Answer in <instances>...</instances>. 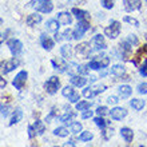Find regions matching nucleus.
<instances>
[{"label": "nucleus", "mask_w": 147, "mask_h": 147, "mask_svg": "<svg viewBox=\"0 0 147 147\" xmlns=\"http://www.w3.org/2000/svg\"><path fill=\"white\" fill-rule=\"evenodd\" d=\"M31 7H34L36 11L43 12V13H50L54 9V4L51 0H36L31 3Z\"/></svg>", "instance_id": "1"}, {"label": "nucleus", "mask_w": 147, "mask_h": 147, "mask_svg": "<svg viewBox=\"0 0 147 147\" xmlns=\"http://www.w3.org/2000/svg\"><path fill=\"white\" fill-rule=\"evenodd\" d=\"M110 64V59L107 56H96L94 58L91 62L88 63V66L91 70H100V68H106Z\"/></svg>", "instance_id": "2"}, {"label": "nucleus", "mask_w": 147, "mask_h": 147, "mask_svg": "<svg viewBox=\"0 0 147 147\" xmlns=\"http://www.w3.org/2000/svg\"><path fill=\"white\" fill-rule=\"evenodd\" d=\"M119 32H120V23L116 22V20H112L109 27L105 28V35L109 36L110 39H116L119 36Z\"/></svg>", "instance_id": "3"}, {"label": "nucleus", "mask_w": 147, "mask_h": 147, "mask_svg": "<svg viewBox=\"0 0 147 147\" xmlns=\"http://www.w3.org/2000/svg\"><path fill=\"white\" fill-rule=\"evenodd\" d=\"M59 87H60V82L56 76H51L48 80L44 83V88L50 95H54V94L58 92Z\"/></svg>", "instance_id": "4"}, {"label": "nucleus", "mask_w": 147, "mask_h": 147, "mask_svg": "<svg viewBox=\"0 0 147 147\" xmlns=\"http://www.w3.org/2000/svg\"><path fill=\"white\" fill-rule=\"evenodd\" d=\"M90 30V23L88 20H79L76 28L74 30V39H80L83 38L86 32Z\"/></svg>", "instance_id": "5"}, {"label": "nucleus", "mask_w": 147, "mask_h": 147, "mask_svg": "<svg viewBox=\"0 0 147 147\" xmlns=\"http://www.w3.org/2000/svg\"><path fill=\"white\" fill-rule=\"evenodd\" d=\"M103 91H106V86L105 84H96V86H91V87H87L83 91V95L86 98H94L102 94Z\"/></svg>", "instance_id": "6"}, {"label": "nucleus", "mask_w": 147, "mask_h": 147, "mask_svg": "<svg viewBox=\"0 0 147 147\" xmlns=\"http://www.w3.org/2000/svg\"><path fill=\"white\" fill-rule=\"evenodd\" d=\"M7 47L9 48V51L12 52L13 56H18V55L23 51V44H22V42L18 40V39H9L7 42Z\"/></svg>", "instance_id": "7"}, {"label": "nucleus", "mask_w": 147, "mask_h": 147, "mask_svg": "<svg viewBox=\"0 0 147 147\" xmlns=\"http://www.w3.org/2000/svg\"><path fill=\"white\" fill-rule=\"evenodd\" d=\"M62 94H63V96L68 98V100H70L71 103H78V102H79V94H78L72 87H68V86L64 87Z\"/></svg>", "instance_id": "8"}, {"label": "nucleus", "mask_w": 147, "mask_h": 147, "mask_svg": "<svg viewBox=\"0 0 147 147\" xmlns=\"http://www.w3.org/2000/svg\"><path fill=\"white\" fill-rule=\"evenodd\" d=\"M27 76H28L27 71H20V72L16 75L15 79H13V82H12L16 90H22V88H23L24 83H26V80H27Z\"/></svg>", "instance_id": "9"}, {"label": "nucleus", "mask_w": 147, "mask_h": 147, "mask_svg": "<svg viewBox=\"0 0 147 147\" xmlns=\"http://www.w3.org/2000/svg\"><path fill=\"white\" fill-rule=\"evenodd\" d=\"M18 66H19V60H18L16 58L11 59V60H7V62H3L1 63V72L3 74L11 72V71L15 70Z\"/></svg>", "instance_id": "10"}, {"label": "nucleus", "mask_w": 147, "mask_h": 147, "mask_svg": "<svg viewBox=\"0 0 147 147\" xmlns=\"http://www.w3.org/2000/svg\"><path fill=\"white\" fill-rule=\"evenodd\" d=\"M110 115H111L112 119L120 120L127 115V110L123 109V107H115V109H112L111 111H110Z\"/></svg>", "instance_id": "11"}, {"label": "nucleus", "mask_w": 147, "mask_h": 147, "mask_svg": "<svg viewBox=\"0 0 147 147\" xmlns=\"http://www.w3.org/2000/svg\"><path fill=\"white\" fill-rule=\"evenodd\" d=\"M123 4H124V9L128 11V12L139 9L140 5H142L140 0H123Z\"/></svg>", "instance_id": "12"}, {"label": "nucleus", "mask_w": 147, "mask_h": 147, "mask_svg": "<svg viewBox=\"0 0 147 147\" xmlns=\"http://www.w3.org/2000/svg\"><path fill=\"white\" fill-rule=\"evenodd\" d=\"M90 43H80V44H78L76 46V52L78 55H80V56H83V58H87L90 55V52H91V48H90Z\"/></svg>", "instance_id": "13"}, {"label": "nucleus", "mask_w": 147, "mask_h": 147, "mask_svg": "<svg viewBox=\"0 0 147 147\" xmlns=\"http://www.w3.org/2000/svg\"><path fill=\"white\" fill-rule=\"evenodd\" d=\"M132 44L128 40H126V42H122L119 44V50H120V56H123V59H127V56L130 55V52H131V48Z\"/></svg>", "instance_id": "14"}, {"label": "nucleus", "mask_w": 147, "mask_h": 147, "mask_svg": "<svg viewBox=\"0 0 147 147\" xmlns=\"http://www.w3.org/2000/svg\"><path fill=\"white\" fill-rule=\"evenodd\" d=\"M58 22L63 26H68L72 23V15L68 12H59L58 13Z\"/></svg>", "instance_id": "15"}, {"label": "nucleus", "mask_w": 147, "mask_h": 147, "mask_svg": "<svg viewBox=\"0 0 147 147\" xmlns=\"http://www.w3.org/2000/svg\"><path fill=\"white\" fill-rule=\"evenodd\" d=\"M52 66H54V68L58 72H64V71H67V68H68V66H67V63L64 62V60H62V59H52Z\"/></svg>", "instance_id": "16"}, {"label": "nucleus", "mask_w": 147, "mask_h": 147, "mask_svg": "<svg viewBox=\"0 0 147 147\" xmlns=\"http://www.w3.org/2000/svg\"><path fill=\"white\" fill-rule=\"evenodd\" d=\"M94 47H95V50H106L107 48V46H106V42H105V38L102 35H96V36H94Z\"/></svg>", "instance_id": "17"}, {"label": "nucleus", "mask_w": 147, "mask_h": 147, "mask_svg": "<svg viewBox=\"0 0 147 147\" xmlns=\"http://www.w3.org/2000/svg\"><path fill=\"white\" fill-rule=\"evenodd\" d=\"M40 43H42V47L47 51H51L52 47H54V40H51L46 34H42L40 35Z\"/></svg>", "instance_id": "18"}, {"label": "nucleus", "mask_w": 147, "mask_h": 147, "mask_svg": "<svg viewBox=\"0 0 147 147\" xmlns=\"http://www.w3.org/2000/svg\"><path fill=\"white\" fill-rule=\"evenodd\" d=\"M70 80H71V84L75 86V87H83L87 83V79L84 76H80V75H72V78Z\"/></svg>", "instance_id": "19"}, {"label": "nucleus", "mask_w": 147, "mask_h": 147, "mask_svg": "<svg viewBox=\"0 0 147 147\" xmlns=\"http://www.w3.org/2000/svg\"><path fill=\"white\" fill-rule=\"evenodd\" d=\"M72 13L78 20H90V13L87 11H83L79 8H72Z\"/></svg>", "instance_id": "20"}, {"label": "nucleus", "mask_w": 147, "mask_h": 147, "mask_svg": "<svg viewBox=\"0 0 147 147\" xmlns=\"http://www.w3.org/2000/svg\"><path fill=\"white\" fill-rule=\"evenodd\" d=\"M26 22H27V26L34 27V26H36V24H39L42 22V15H39V13H31V15H28Z\"/></svg>", "instance_id": "21"}, {"label": "nucleus", "mask_w": 147, "mask_h": 147, "mask_svg": "<svg viewBox=\"0 0 147 147\" xmlns=\"http://www.w3.org/2000/svg\"><path fill=\"white\" fill-rule=\"evenodd\" d=\"M60 52H62V56L64 59H71L74 55V51H72V46L70 43L68 44H64V46L60 48Z\"/></svg>", "instance_id": "22"}, {"label": "nucleus", "mask_w": 147, "mask_h": 147, "mask_svg": "<svg viewBox=\"0 0 147 147\" xmlns=\"http://www.w3.org/2000/svg\"><path fill=\"white\" fill-rule=\"evenodd\" d=\"M118 92H119V96L122 98V99H126V98H128L130 95H131L132 88L130 87V86L124 84V86H120L119 88H118Z\"/></svg>", "instance_id": "23"}, {"label": "nucleus", "mask_w": 147, "mask_h": 147, "mask_svg": "<svg viewBox=\"0 0 147 147\" xmlns=\"http://www.w3.org/2000/svg\"><path fill=\"white\" fill-rule=\"evenodd\" d=\"M120 135L123 136V139L126 140L127 143H130V142H132V138H134V132H132L131 128L123 127L122 130H120Z\"/></svg>", "instance_id": "24"}, {"label": "nucleus", "mask_w": 147, "mask_h": 147, "mask_svg": "<svg viewBox=\"0 0 147 147\" xmlns=\"http://www.w3.org/2000/svg\"><path fill=\"white\" fill-rule=\"evenodd\" d=\"M111 74L114 76H118V78H122L126 74V68H124L122 64H115V66L111 68Z\"/></svg>", "instance_id": "25"}, {"label": "nucleus", "mask_w": 147, "mask_h": 147, "mask_svg": "<svg viewBox=\"0 0 147 147\" xmlns=\"http://www.w3.org/2000/svg\"><path fill=\"white\" fill-rule=\"evenodd\" d=\"M22 118H23V111L20 109H16L15 112H13V115H12L11 118V122H9V124H16V123H19L20 120H22Z\"/></svg>", "instance_id": "26"}, {"label": "nucleus", "mask_w": 147, "mask_h": 147, "mask_svg": "<svg viewBox=\"0 0 147 147\" xmlns=\"http://www.w3.org/2000/svg\"><path fill=\"white\" fill-rule=\"evenodd\" d=\"M59 22L58 20H54V19H51V20H48V22H47V30H48V31H51V32H58V30H59V27H60V26H59Z\"/></svg>", "instance_id": "27"}, {"label": "nucleus", "mask_w": 147, "mask_h": 147, "mask_svg": "<svg viewBox=\"0 0 147 147\" xmlns=\"http://www.w3.org/2000/svg\"><path fill=\"white\" fill-rule=\"evenodd\" d=\"M130 105H131V107L134 110L140 111V110L144 107V100H140V99H132V100L130 102Z\"/></svg>", "instance_id": "28"}, {"label": "nucleus", "mask_w": 147, "mask_h": 147, "mask_svg": "<svg viewBox=\"0 0 147 147\" xmlns=\"http://www.w3.org/2000/svg\"><path fill=\"white\" fill-rule=\"evenodd\" d=\"M75 116V112H72L71 110H68V112H66L64 115L60 116V122H63V123H71L72 122V118Z\"/></svg>", "instance_id": "29"}, {"label": "nucleus", "mask_w": 147, "mask_h": 147, "mask_svg": "<svg viewBox=\"0 0 147 147\" xmlns=\"http://www.w3.org/2000/svg\"><path fill=\"white\" fill-rule=\"evenodd\" d=\"M91 106H92V103H91V102H86V100L78 102V103H76V110H78V111H86V110H88Z\"/></svg>", "instance_id": "30"}, {"label": "nucleus", "mask_w": 147, "mask_h": 147, "mask_svg": "<svg viewBox=\"0 0 147 147\" xmlns=\"http://www.w3.org/2000/svg\"><path fill=\"white\" fill-rule=\"evenodd\" d=\"M54 134L56 136H60V138H64V136L68 135V130L64 127H58V128H55L54 130Z\"/></svg>", "instance_id": "31"}, {"label": "nucleus", "mask_w": 147, "mask_h": 147, "mask_svg": "<svg viewBox=\"0 0 147 147\" xmlns=\"http://www.w3.org/2000/svg\"><path fill=\"white\" fill-rule=\"evenodd\" d=\"M94 138L92 135V132H90V131H86V132H82L80 136H79V139L82 140V142H90V140Z\"/></svg>", "instance_id": "32"}, {"label": "nucleus", "mask_w": 147, "mask_h": 147, "mask_svg": "<svg viewBox=\"0 0 147 147\" xmlns=\"http://www.w3.org/2000/svg\"><path fill=\"white\" fill-rule=\"evenodd\" d=\"M94 122H95V124H96L98 127H100L102 130H103V128H105L106 126H107V123H109V122H106V120L103 119V118H102L100 115L98 116V118H95V119H94Z\"/></svg>", "instance_id": "33"}, {"label": "nucleus", "mask_w": 147, "mask_h": 147, "mask_svg": "<svg viewBox=\"0 0 147 147\" xmlns=\"http://www.w3.org/2000/svg\"><path fill=\"white\" fill-rule=\"evenodd\" d=\"M71 131H72V134L80 132L82 131V123H79V122H74V123H71Z\"/></svg>", "instance_id": "34"}, {"label": "nucleus", "mask_w": 147, "mask_h": 147, "mask_svg": "<svg viewBox=\"0 0 147 147\" xmlns=\"http://www.w3.org/2000/svg\"><path fill=\"white\" fill-rule=\"evenodd\" d=\"M34 127H35L36 132H38L39 135H42L43 132H44V124H43L40 120H36V122H35V126H34Z\"/></svg>", "instance_id": "35"}, {"label": "nucleus", "mask_w": 147, "mask_h": 147, "mask_svg": "<svg viewBox=\"0 0 147 147\" xmlns=\"http://www.w3.org/2000/svg\"><path fill=\"white\" fill-rule=\"evenodd\" d=\"M123 20H124V22H126V23L134 24L135 27H139V22H138V20H136V19H134V18H130V16H126V18H124Z\"/></svg>", "instance_id": "36"}, {"label": "nucleus", "mask_w": 147, "mask_h": 147, "mask_svg": "<svg viewBox=\"0 0 147 147\" xmlns=\"http://www.w3.org/2000/svg\"><path fill=\"white\" fill-rule=\"evenodd\" d=\"M102 5L106 8V9H111L114 7V0H102Z\"/></svg>", "instance_id": "37"}, {"label": "nucleus", "mask_w": 147, "mask_h": 147, "mask_svg": "<svg viewBox=\"0 0 147 147\" xmlns=\"http://www.w3.org/2000/svg\"><path fill=\"white\" fill-rule=\"evenodd\" d=\"M63 39H66V40H71V39H74V31H71L70 28L66 30V31L63 32Z\"/></svg>", "instance_id": "38"}, {"label": "nucleus", "mask_w": 147, "mask_h": 147, "mask_svg": "<svg viewBox=\"0 0 147 147\" xmlns=\"http://www.w3.org/2000/svg\"><path fill=\"white\" fill-rule=\"evenodd\" d=\"M96 112H98V115L105 116V115L109 114V110H107V107H105V106H100V107H98L96 109Z\"/></svg>", "instance_id": "39"}, {"label": "nucleus", "mask_w": 147, "mask_h": 147, "mask_svg": "<svg viewBox=\"0 0 147 147\" xmlns=\"http://www.w3.org/2000/svg\"><path fill=\"white\" fill-rule=\"evenodd\" d=\"M138 92L142 94V95L147 94V83H140V84L138 86Z\"/></svg>", "instance_id": "40"}, {"label": "nucleus", "mask_w": 147, "mask_h": 147, "mask_svg": "<svg viewBox=\"0 0 147 147\" xmlns=\"http://www.w3.org/2000/svg\"><path fill=\"white\" fill-rule=\"evenodd\" d=\"M8 111H9V106L1 105V116L3 118H7L8 116Z\"/></svg>", "instance_id": "41"}, {"label": "nucleus", "mask_w": 147, "mask_h": 147, "mask_svg": "<svg viewBox=\"0 0 147 147\" xmlns=\"http://www.w3.org/2000/svg\"><path fill=\"white\" fill-rule=\"evenodd\" d=\"M36 134V130L34 126H28V136H30V139H32Z\"/></svg>", "instance_id": "42"}, {"label": "nucleus", "mask_w": 147, "mask_h": 147, "mask_svg": "<svg viewBox=\"0 0 147 147\" xmlns=\"http://www.w3.org/2000/svg\"><path fill=\"white\" fill-rule=\"evenodd\" d=\"M139 72L140 75H143V76H147V60L144 62V64L139 68Z\"/></svg>", "instance_id": "43"}, {"label": "nucleus", "mask_w": 147, "mask_h": 147, "mask_svg": "<svg viewBox=\"0 0 147 147\" xmlns=\"http://www.w3.org/2000/svg\"><path fill=\"white\" fill-rule=\"evenodd\" d=\"M127 40H128L130 43H131V44H134V46H136V44H138V39H136V36H135V35H130V36H128Z\"/></svg>", "instance_id": "44"}, {"label": "nucleus", "mask_w": 147, "mask_h": 147, "mask_svg": "<svg viewBox=\"0 0 147 147\" xmlns=\"http://www.w3.org/2000/svg\"><path fill=\"white\" fill-rule=\"evenodd\" d=\"M111 135H112V128L111 130H105V128H103V138H105V139H109Z\"/></svg>", "instance_id": "45"}, {"label": "nucleus", "mask_w": 147, "mask_h": 147, "mask_svg": "<svg viewBox=\"0 0 147 147\" xmlns=\"http://www.w3.org/2000/svg\"><path fill=\"white\" fill-rule=\"evenodd\" d=\"M91 116H92V111H87V110H86V111L82 114V118H83V119H88Z\"/></svg>", "instance_id": "46"}, {"label": "nucleus", "mask_w": 147, "mask_h": 147, "mask_svg": "<svg viewBox=\"0 0 147 147\" xmlns=\"http://www.w3.org/2000/svg\"><path fill=\"white\" fill-rule=\"evenodd\" d=\"M107 102H109L110 105H116V103H118V99H116L115 96H109L107 98Z\"/></svg>", "instance_id": "47"}, {"label": "nucleus", "mask_w": 147, "mask_h": 147, "mask_svg": "<svg viewBox=\"0 0 147 147\" xmlns=\"http://www.w3.org/2000/svg\"><path fill=\"white\" fill-rule=\"evenodd\" d=\"M63 39V35H59L58 32H56V34H55V40H56V42H60V40H62Z\"/></svg>", "instance_id": "48"}, {"label": "nucleus", "mask_w": 147, "mask_h": 147, "mask_svg": "<svg viewBox=\"0 0 147 147\" xmlns=\"http://www.w3.org/2000/svg\"><path fill=\"white\" fill-rule=\"evenodd\" d=\"M64 146H76V143H75L74 140H68V142H66V143H64Z\"/></svg>", "instance_id": "49"}, {"label": "nucleus", "mask_w": 147, "mask_h": 147, "mask_svg": "<svg viewBox=\"0 0 147 147\" xmlns=\"http://www.w3.org/2000/svg\"><path fill=\"white\" fill-rule=\"evenodd\" d=\"M5 84H7V83H5V80H4V79H1V82H0V88L3 90L4 87H5Z\"/></svg>", "instance_id": "50"}, {"label": "nucleus", "mask_w": 147, "mask_h": 147, "mask_svg": "<svg viewBox=\"0 0 147 147\" xmlns=\"http://www.w3.org/2000/svg\"><path fill=\"white\" fill-rule=\"evenodd\" d=\"M146 1H147V0H146Z\"/></svg>", "instance_id": "51"}]
</instances>
